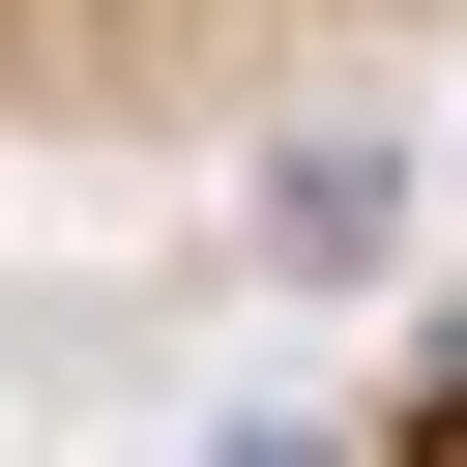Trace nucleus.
I'll return each instance as SVG.
<instances>
[{
    "mask_svg": "<svg viewBox=\"0 0 467 467\" xmlns=\"http://www.w3.org/2000/svg\"><path fill=\"white\" fill-rule=\"evenodd\" d=\"M467 58V0H0V146L58 175H146V146H263V117H350Z\"/></svg>",
    "mask_w": 467,
    "mask_h": 467,
    "instance_id": "f257e3e1",
    "label": "nucleus"
}]
</instances>
